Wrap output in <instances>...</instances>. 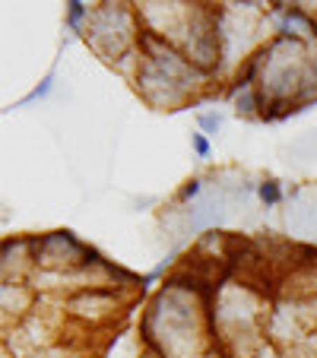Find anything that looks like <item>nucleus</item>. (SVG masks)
<instances>
[{
  "label": "nucleus",
  "instance_id": "obj_1",
  "mask_svg": "<svg viewBox=\"0 0 317 358\" xmlns=\"http://www.w3.org/2000/svg\"><path fill=\"white\" fill-rule=\"evenodd\" d=\"M136 333L143 352L155 358H206L216 349L209 330V304L169 276L146 301Z\"/></svg>",
  "mask_w": 317,
  "mask_h": 358
},
{
  "label": "nucleus",
  "instance_id": "obj_2",
  "mask_svg": "<svg viewBox=\"0 0 317 358\" xmlns=\"http://www.w3.org/2000/svg\"><path fill=\"white\" fill-rule=\"evenodd\" d=\"M136 35H140V22L134 3H95L83 38L111 67L121 55L136 48Z\"/></svg>",
  "mask_w": 317,
  "mask_h": 358
},
{
  "label": "nucleus",
  "instance_id": "obj_3",
  "mask_svg": "<svg viewBox=\"0 0 317 358\" xmlns=\"http://www.w3.org/2000/svg\"><path fill=\"white\" fill-rule=\"evenodd\" d=\"M130 304L134 298L118 289H80L64 298V317L86 333H99L118 324Z\"/></svg>",
  "mask_w": 317,
  "mask_h": 358
},
{
  "label": "nucleus",
  "instance_id": "obj_4",
  "mask_svg": "<svg viewBox=\"0 0 317 358\" xmlns=\"http://www.w3.org/2000/svg\"><path fill=\"white\" fill-rule=\"evenodd\" d=\"M89 260V244H83L73 231L57 229L38 235L35 244V273H76Z\"/></svg>",
  "mask_w": 317,
  "mask_h": 358
},
{
  "label": "nucleus",
  "instance_id": "obj_5",
  "mask_svg": "<svg viewBox=\"0 0 317 358\" xmlns=\"http://www.w3.org/2000/svg\"><path fill=\"white\" fill-rule=\"evenodd\" d=\"M134 89L140 92V99L146 101V105H153V108H159V111H178L197 99L181 80H175L171 73H165L162 67H155L146 57H143V67L134 80Z\"/></svg>",
  "mask_w": 317,
  "mask_h": 358
},
{
  "label": "nucleus",
  "instance_id": "obj_6",
  "mask_svg": "<svg viewBox=\"0 0 317 358\" xmlns=\"http://www.w3.org/2000/svg\"><path fill=\"white\" fill-rule=\"evenodd\" d=\"M286 229L295 235L292 241L317 244V187L298 184L289 190V210H286Z\"/></svg>",
  "mask_w": 317,
  "mask_h": 358
},
{
  "label": "nucleus",
  "instance_id": "obj_7",
  "mask_svg": "<svg viewBox=\"0 0 317 358\" xmlns=\"http://www.w3.org/2000/svg\"><path fill=\"white\" fill-rule=\"evenodd\" d=\"M38 304V292L32 289V282H3L0 285V308H3V324L13 327Z\"/></svg>",
  "mask_w": 317,
  "mask_h": 358
},
{
  "label": "nucleus",
  "instance_id": "obj_8",
  "mask_svg": "<svg viewBox=\"0 0 317 358\" xmlns=\"http://www.w3.org/2000/svg\"><path fill=\"white\" fill-rule=\"evenodd\" d=\"M232 108H235L238 117H257L260 121V111H263V99L260 92L254 89H244V92H238L235 99H232Z\"/></svg>",
  "mask_w": 317,
  "mask_h": 358
},
{
  "label": "nucleus",
  "instance_id": "obj_9",
  "mask_svg": "<svg viewBox=\"0 0 317 358\" xmlns=\"http://www.w3.org/2000/svg\"><path fill=\"white\" fill-rule=\"evenodd\" d=\"M89 13H92V7L89 3H83V0H70L67 3V29L70 32H86V22H89Z\"/></svg>",
  "mask_w": 317,
  "mask_h": 358
},
{
  "label": "nucleus",
  "instance_id": "obj_10",
  "mask_svg": "<svg viewBox=\"0 0 317 358\" xmlns=\"http://www.w3.org/2000/svg\"><path fill=\"white\" fill-rule=\"evenodd\" d=\"M257 200H260L263 206H276V203L283 200V187H279V181L263 178V181L257 184Z\"/></svg>",
  "mask_w": 317,
  "mask_h": 358
},
{
  "label": "nucleus",
  "instance_id": "obj_11",
  "mask_svg": "<svg viewBox=\"0 0 317 358\" xmlns=\"http://www.w3.org/2000/svg\"><path fill=\"white\" fill-rule=\"evenodd\" d=\"M203 194H206V184H203V178H188V181L181 184V190L175 194V203H194V200H200Z\"/></svg>",
  "mask_w": 317,
  "mask_h": 358
},
{
  "label": "nucleus",
  "instance_id": "obj_12",
  "mask_svg": "<svg viewBox=\"0 0 317 358\" xmlns=\"http://www.w3.org/2000/svg\"><path fill=\"white\" fill-rule=\"evenodd\" d=\"M51 89H55V70H51V73H48V76H45V80H41V83H38V86H35V89H32V92H29V95H26V99H20V101H16L13 108H22V105H29V101H38V99H48V95H51Z\"/></svg>",
  "mask_w": 317,
  "mask_h": 358
},
{
  "label": "nucleus",
  "instance_id": "obj_13",
  "mask_svg": "<svg viewBox=\"0 0 317 358\" xmlns=\"http://www.w3.org/2000/svg\"><path fill=\"white\" fill-rule=\"evenodd\" d=\"M238 358H286V352L279 349V345H273L270 339H260L254 349H248L244 355H238Z\"/></svg>",
  "mask_w": 317,
  "mask_h": 358
},
{
  "label": "nucleus",
  "instance_id": "obj_14",
  "mask_svg": "<svg viewBox=\"0 0 317 358\" xmlns=\"http://www.w3.org/2000/svg\"><path fill=\"white\" fill-rule=\"evenodd\" d=\"M197 127H200V134H219L223 130V115L219 111H203V115H197Z\"/></svg>",
  "mask_w": 317,
  "mask_h": 358
},
{
  "label": "nucleus",
  "instance_id": "obj_15",
  "mask_svg": "<svg viewBox=\"0 0 317 358\" xmlns=\"http://www.w3.org/2000/svg\"><path fill=\"white\" fill-rule=\"evenodd\" d=\"M190 146H194L197 159H209V152H213V146H209V136H206V134H190Z\"/></svg>",
  "mask_w": 317,
  "mask_h": 358
},
{
  "label": "nucleus",
  "instance_id": "obj_16",
  "mask_svg": "<svg viewBox=\"0 0 317 358\" xmlns=\"http://www.w3.org/2000/svg\"><path fill=\"white\" fill-rule=\"evenodd\" d=\"M140 358H155V355H146V352H143V355H140Z\"/></svg>",
  "mask_w": 317,
  "mask_h": 358
}]
</instances>
